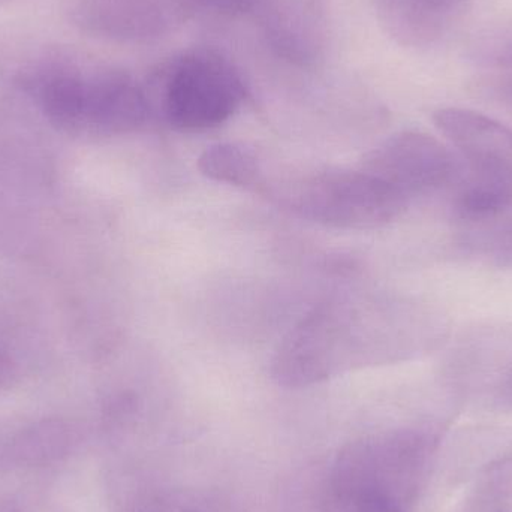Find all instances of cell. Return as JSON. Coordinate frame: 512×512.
I'll return each mask as SVG.
<instances>
[{"mask_svg":"<svg viewBox=\"0 0 512 512\" xmlns=\"http://www.w3.org/2000/svg\"><path fill=\"white\" fill-rule=\"evenodd\" d=\"M430 342L432 324L420 301H382L358 334L345 310L322 306L289 331L274 355L271 373L283 387H309L330 378L358 354L357 343L373 360L397 361L426 354Z\"/></svg>","mask_w":512,"mask_h":512,"instance_id":"obj_1","label":"cell"},{"mask_svg":"<svg viewBox=\"0 0 512 512\" xmlns=\"http://www.w3.org/2000/svg\"><path fill=\"white\" fill-rule=\"evenodd\" d=\"M38 101L54 128L75 137L129 134L150 116L143 87L119 72L53 75L39 86Z\"/></svg>","mask_w":512,"mask_h":512,"instance_id":"obj_2","label":"cell"},{"mask_svg":"<svg viewBox=\"0 0 512 512\" xmlns=\"http://www.w3.org/2000/svg\"><path fill=\"white\" fill-rule=\"evenodd\" d=\"M280 204L298 218L339 228L376 230L399 219L411 201L366 170H325L289 180Z\"/></svg>","mask_w":512,"mask_h":512,"instance_id":"obj_3","label":"cell"},{"mask_svg":"<svg viewBox=\"0 0 512 512\" xmlns=\"http://www.w3.org/2000/svg\"><path fill=\"white\" fill-rule=\"evenodd\" d=\"M246 98L236 66L209 48L174 57L162 71V105L171 126L206 131L234 116Z\"/></svg>","mask_w":512,"mask_h":512,"instance_id":"obj_4","label":"cell"},{"mask_svg":"<svg viewBox=\"0 0 512 512\" xmlns=\"http://www.w3.org/2000/svg\"><path fill=\"white\" fill-rule=\"evenodd\" d=\"M363 170L412 198L456 186L462 162L438 138L420 131H402L382 141L364 159Z\"/></svg>","mask_w":512,"mask_h":512,"instance_id":"obj_5","label":"cell"},{"mask_svg":"<svg viewBox=\"0 0 512 512\" xmlns=\"http://www.w3.org/2000/svg\"><path fill=\"white\" fill-rule=\"evenodd\" d=\"M436 128L456 147L466 173L512 195V129L465 108L436 111Z\"/></svg>","mask_w":512,"mask_h":512,"instance_id":"obj_6","label":"cell"},{"mask_svg":"<svg viewBox=\"0 0 512 512\" xmlns=\"http://www.w3.org/2000/svg\"><path fill=\"white\" fill-rule=\"evenodd\" d=\"M462 0H378L379 15L391 36L405 45L432 44L447 30Z\"/></svg>","mask_w":512,"mask_h":512,"instance_id":"obj_7","label":"cell"},{"mask_svg":"<svg viewBox=\"0 0 512 512\" xmlns=\"http://www.w3.org/2000/svg\"><path fill=\"white\" fill-rule=\"evenodd\" d=\"M92 12L99 29L134 41L159 38L179 17L167 0H95Z\"/></svg>","mask_w":512,"mask_h":512,"instance_id":"obj_8","label":"cell"},{"mask_svg":"<svg viewBox=\"0 0 512 512\" xmlns=\"http://www.w3.org/2000/svg\"><path fill=\"white\" fill-rule=\"evenodd\" d=\"M460 246L493 267L512 268V206L486 221L460 225Z\"/></svg>","mask_w":512,"mask_h":512,"instance_id":"obj_9","label":"cell"},{"mask_svg":"<svg viewBox=\"0 0 512 512\" xmlns=\"http://www.w3.org/2000/svg\"><path fill=\"white\" fill-rule=\"evenodd\" d=\"M198 170L213 182L234 186L256 185L261 174L255 156L233 143L207 147L198 158Z\"/></svg>","mask_w":512,"mask_h":512,"instance_id":"obj_10","label":"cell"},{"mask_svg":"<svg viewBox=\"0 0 512 512\" xmlns=\"http://www.w3.org/2000/svg\"><path fill=\"white\" fill-rule=\"evenodd\" d=\"M177 15H210V17H237L258 12L262 0H167Z\"/></svg>","mask_w":512,"mask_h":512,"instance_id":"obj_11","label":"cell"},{"mask_svg":"<svg viewBox=\"0 0 512 512\" xmlns=\"http://www.w3.org/2000/svg\"><path fill=\"white\" fill-rule=\"evenodd\" d=\"M9 372V363L6 361V358L0 354V381L8 375Z\"/></svg>","mask_w":512,"mask_h":512,"instance_id":"obj_12","label":"cell"},{"mask_svg":"<svg viewBox=\"0 0 512 512\" xmlns=\"http://www.w3.org/2000/svg\"><path fill=\"white\" fill-rule=\"evenodd\" d=\"M496 512H505V511H496Z\"/></svg>","mask_w":512,"mask_h":512,"instance_id":"obj_13","label":"cell"}]
</instances>
